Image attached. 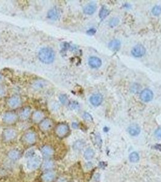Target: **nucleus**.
<instances>
[{
    "mask_svg": "<svg viewBox=\"0 0 161 182\" xmlns=\"http://www.w3.org/2000/svg\"><path fill=\"white\" fill-rule=\"evenodd\" d=\"M119 20L117 18H113L110 20L109 25L112 28H113V27H115L117 26V24H119Z\"/></svg>",
    "mask_w": 161,
    "mask_h": 182,
    "instance_id": "nucleus-28",
    "label": "nucleus"
},
{
    "mask_svg": "<svg viewBox=\"0 0 161 182\" xmlns=\"http://www.w3.org/2000/svg\"><path fill=\"white\" fill-rule=\"evenodd\" d=\"M121 46V41L117 40V39H115L112 40L109 43H108V48L114 52H117V50H119L120 47Z\"/></svg>",
    "mask_w": 161,
    "mask_h": 182,
    "instance_id": "nucleus-19",
    "label": "nucleus"
},
{
    "mask_svg": "<svg viewBox=\"0 0 161 182\" xmlns=\"http://www.w3.org/2000/svg\"><path fill=\"white\" fill-rule=\"evenodd\" d=\"M17 136V132L14 129H6L4 130L2 138L6 141H11L15 140Z\"/></svg>",
    "mask_w": 161,
    "mask_h": 182,
    "instance_id": "nucleus-4",
    "label": "nucleus"
},
{
    "mask_svg": "<svg viewBox=\"0 0 161 182\" xmlns=\"http://www.w3.org/2000/svg\"><path fill=\"white\" fill-rule=\"evenodd\" d=\"M53 125V122L50 119H45L43 121H41L39 127L40 129L43 132H47L52 128Z\"/></svg>",
    "mask_w": 161,
    "mask_h": 182,
    "instance_id": "nucleus-7",
    "label": "nucleus"
},
{
    "mask_svg": "<svg viewBox=\"0 0 161 182\" xmlns=\"http://www.w3.org/2000/svg\"><path fill=\"white\" fill-rule=\"evenodd\" d=\"M95 141H96V144H98V145H100V146L101 145V143H102V140H101V136L98 134V135H96L95 136Z\"/></svg>",
    "mask_w": 161,
    "mask_h": 182,
    "instance_id": "nucleus-33",
    "label": "nucleus"
},
{
    "mask_svg": "<svg viewBox=\"0 0 161 182\" xmlns=\"http://www.w3.org/2000/svg\"><path fill=\"white\" fill-rule=\"evenodd\" d=\"M34 154H35V151L34 150H30L28 152L26 153V157L27 158H32L33 157H34Z\"/></svg>",
    "mask_w": 161,
    "mask_h": 182,
    "instance_id": "nucleus-34",
    "label": "nucleus"
},
{
    "mask_svg": "<svg viewBox=\"0 0 161 182\" xmlns=\"http://www.w3.org/2000/svg\"><path fill=\"white\" fill-rule=\"evenodd\" d=\"M31 114V109L30 107H24L19 112V117L22 120H26L28 119Z\"/></svg>",
    "mask_w": 161,
    "mask_h": 182,
    "instance_id": "nucleus-16",
    "label": "nucleus"
},
{
    "mask_svg": "<svg viewBox=\"0 0 161 182\" xmlns=\"http://www.w3.org/2000/svg\"><path fill=\"white\" fill-rule=\"evenodd\" d=\"M69 107L71 109H76L77 108L79 107V105L77 102H71L70 104H69Z\"/></svg>",
    "mask_w": 161,
    "mask_h": 182,
    "instance_id": "nucleus-32",
    "label": "nucleus"
},
{
    "mask_svg": "<svg viewBox=\"0 0 161 182\" xmlns=\"http://www.w3.org/2000/svg\"><path fill=\"white\" fill-rule=\"evenodd\" d=\"M128 132L132 136H136L140 134L141 128L138 124H132L129 127Z\"/></svg>",
    "mask_w": 161,
    "mask_h": 182,
    "instance_id": "nucleus-18",
    "label": "nucleus"
},
{
    "mask_svg": "<svg viewBox=\"0 0 161 182\" xmlns=\"http://www.w3.org/2000/svg\"><path fill=\"white\" fill-rule=\"evenodd\" d=\"M97 6L95 2H90L84 7V12L87 15H92L96 11Z\"/></svg>",
    "mask_w": 161,
    "mask_h": 182,
    "instance_id": "nucleus-14",
    "label": "nucleus"
},
{
    "mask_svg": "<svg viewBox=\"0 0 161 182\" xmlns=\"http://www.w3.org/2000/svg\"><path fill=\"white\" fill-rule=\"evenodd\" d=\"M84 143L81 140L76 141L73 145L74 150H77V151L81 150L84 148Z\"/></svg>",
    "mask_w": 161,
    "mask_h": 182,
    "instance_id": "nucleus-25",
    "label": "nucleus"
},
{
    "mask_svg": "<svg viewBox=\"0 0 161 182\" xmlns=\"http://www.w3.org/2000/svg\"><path fill=\"white\" fill-rule=\"evenodd\" d=\"M41 163V158L39 157H33L28 162V167L30 170H35L38 169Z\"/></svg>",
    "mask_w": 161,
    "mask_h": 182,
    "instance_id": "nucleus-5",
    "label": "nucleus"
},
{
    "mask_svg": "<svg viewBox=\"0 0 161 182\" xmlns=\"http://www.w3.org/2000/svg\"><path fill=\"white\" fill-rule=\"evenodd\" d=\"M103 95L100 93H96L91 96L90 98V102L92 105L98 106L100 105L103 102Z\"/></svg>",
    "mask_w": 161,
    "mask_h": 182,
    "instance_id": "nucleus-11",
    "label": "nucleus"
},
{
    "mask_svg": "<svg viewBox=\"0 0 161 182\" xmlns=\"http://www.w3.org/2000/svg\"><path fill=\"white\" fill-rule=\"evenodd\" d=\"M151 12L155 16H159L161 14V6H155L151 11Z\"/></svg>",
    "mask_w": 161,
    "mask_h": 182,
    "instance_id": "nucleus-27",
    "label": "nucleus"
},
{
    "mask_svg": "<svg viewBox=\"0 0 161 182\" xmlns=\"http://www.w3.org/2000/svg\"><path fill=\"white\" fill-rule=\"evenodd\" d=\"M155 136H156L157 138L161 139V128H158L155 132Z\"/></svg>",
    "mask_w": 161,
    "mask_h": 182,
    "instance_id": "nucleus-35",
    "label": "nucleus"
},
{
    "mask_svg": "<svg viewBox=\"0 0 161 182\" xmlns=\"http://www.w3.org/2000/svg\"><path fill=\"white\" fill-rule=\"evenodd\" d=\"M4 90L2 89H1V88H0V95H2L3 93H4Z\"/></svg>",
    "mask_w": 161,
    "mask_h": 182,
    "instance_id": "nucleus-38",
    "label": "nucleus"
},
{
    "mask_svg": "<svg viewBox=\"0 0 161 182\" xmlns=\"http://www.w3.org/2000/svg\"><path fill=\"white\" fill-rule=\"evenodd\" d=\"M95 155V152L91 148H88L85 152H84V158L86 160H90Z\"/></svg>",
    "mask_w": 161,
    "mask_h": 182,
    "instance_id": "nucleus-23",
    "label": "nucleus"
},
{
    "mask_svg": "<svg viewBox=\"0 0 161 182\" xmlns=\"http://www.w3.org/2000/svg\"><path fill=\"white\" fill-rule=\"evenodd\" d=\"M38 57L40 60L45 64H50L54 61L55 54L51 48L44 47L39 52Z\"/></svg>",
    "mask_w": 161,
    "mask_h": 182,
    "instance_id": "nucleus-1",
    "label": "nucleus"
},
{
    "mask_svg": "<svg viewBox=\"0 0 161 182\" xmlns=\"http://www.w3.org/2000/svg\"><path fill=\"white\" fill-rule=\"evenodd\" d=\"M146 48L142 45H136L132 50V55L135 57H141L146 54Z\"/></svg>",
    "mask_w": 161,
    "mask_h": 182,
    "instance_id": "nucleus-8",
    "label": "nucleus"
},
{
    "mask_svg": "<svg viewBox=\"0 0 161 182\" xmlns=\"http://www.w3.org/2000/svg\"><path fill=\"white\" fill-rule=\"evenodd\" d=\"M44 81H38L35 82V83L33 84V86L35 89H41L43 88L44 86Z\"/></svg>",
    "mask_w": 161,
    "mask_h": 182,
    "instance_id": "nucleus-30",
    "label": "nucleus"
},
{
    "mask_svg": "<svg viewBox=\"0 0 161 182\" xmlns=\"http://www.w3.org/2000/svg\"><path fill=\"white\" fill-rule=\"evenodd\" d=\"M83 118L84 120L88 121H93V118L91 115L87 112H84L83 115Z\"/></svg>",
    "mask_w": 161,
    "mask_h": 182,
    "instance_id": "nucleus-31",
    "label": "nucleus"
},
{
    "mask_svg": "<svg viewBox=\"0 0 161 182\" xmlns=\"http://www.w3.org/2000/svg\"><path fill=\"white\" fill-rule=\"evenodd\" d=\"M129 159H130V161L132 163H136L139 160V154L136 152H132L129 155Z\"/></svg>",
    "mask_w": 161,
    "mask_h": 182,
    "instance_id": "nucleus-24",
    "label": "nucleus"
},
{
    "mask_svg": "<svg viewBox=\"0 0 161 182\" xmlns=\"http://www.w3.org/2000/svg\"><path fill=\"white\" fill-rule=\"evenodd\" d=\"M32 121L34 123H39L43 121L44 119V114L42 111L36 110L32 114Z\"/></svg>",
    "mask_w": 161,
    "mask_h": 182,
    "instance_id": "nucleus-17",
    "label": "nucleus"
},
{
    "mask_svg": "<svg viewBox=\"0 0 161 182\" xmlns=\"http://www.w3.org/2000/svg\"><path fill=\"white\" fill-rule=\"evenodd\" d=\"M18 119V115L14 112H6L3 117V121L7 124L15 123Z\"/></svg>",
    "mask_w": 161,
    "mask_h": 182,
    "instance_id": "nucleus-6",
    "label": "nucleus"
},
{
    "mask_svg": "<svg viewBox=\"0 0 161 182\" xmlns=\"http://www.w3.org/2000/svg\"><path fill=\"white\" fill-rule=\"evenodd\" d=\"M56 178V174L53 172L49 171L44 173L41 176L43 182H53Z\"/></svg>",
    "mask_w": 161,
    "mask_h": 182,
    "instance_id": "nucleus-13",
    "label": "nucleus"
},
{
    "mask_svg": "<svg viewBox=\"0 0 161 182\" xmlns=\"http://www.w3.org/2000/svg\"><path fill=\"white\" fill-rule=\"evenodd\" d=\"M96 32V30L95 29L92 28V29H90L87 30V33L88 35H93L94 34H95Z\"/></svg>",
    "mask_w": 161,
    "mask_h": 182,
    "instance_id": "nucleus-36",
    "label": "nucleus"
},
{
    "mask_svg": "<svg viewBox=\"0 0 161 182\" xmlns=\"http://www.w3.org/2000/svg\"><path fill=\"white\" fill-rule=\"evenodd\" d=\"M59 100H60L61 103L62 105H66L67 104V103L68 102V98H67V97L66 95H64V94L61 95L59 96Z\"/></svg>",
    "mask_w": 161,
    "mask_h": 182,
    "instance_id": "nucleus-29",
    "label": "nucleus"
},
{
    "mask_svg": "<svg viewBox=\"0 0 161 182\" xmlns=\"http://www.w3.org/2000/svg\"><path fill=\"white\" fill-rule=\"evenodd\" d=\"M72 127L74 129H77L78 128V124L76 123H72Z\"/></svg>",
    "mask_w": 161,
    "mask_h": 182,
    "instance_id": "nucleus-37",
    "label": "nucleus"
},
{
    "mask_svg": "<svg viewBox=\"0 0 161 182\" xmlns=\"http://www.w3.org/2000/svg\"><path fill=\"white\" fill-rule=\"evenodd\" d=\"M153 93L149 89H145L141 92L140 95L141 99L144 102H148L153 99Z\"/></svg>",
    "mask_w": 161,
    "mask_h": 182,
    "instance_id": "nucleus-9",
    "label": "nucleus"
},
{
    "mask_svg": "<svg viewBox=\"0 0 161 182\" xmlns=\"http://www.w3.org/2000/svg\"><path fill=\"white\" fill-rule=\"evenodd\" d=\"M7 103L10 107L15 109V108L18 107L21 105L22 101L19 97L13 96L9 98Z\"/></svg>",
    "mask_w": 161,
    "mask_h": 182,
    "instance_id": "nucleus-10",
    "label": "nucleus"
},
{
    "mask_svg": "<svg viewBox=\"0 0 161 182\" xmlns=\"http://www.w3.org/2000/svg\"><path fill=\"white\" fill-rule=\"evenodd\" d=\"M70 132V128L67 124L61 123L55 128V133L59 138H64L69 134Z\"/></svg>",
    "mask_w": 161,
    "mask_h": 182,
    "instance_id": "nucleus-2",
    "label": "nucleus"
},
{
    "mask_svg": "<svg viewBox=\"0 0 161 182\" xmlns=\"http://www.w3.org/2000/svg\"><path fill=\"white\" fill-rule=\"evenodd\" d=\"M41 152L45 157H49L53 155V150L49 146H44L41 148Z\"/></svg>",
    "mask_w": 161,
    "mask_h": 182,
    "instance_id": "nucleus-21",
    "label": "nucleus"
},
{
    "mask_svg": "<svg viewBox=\"0 0 161 182\" xmlns=\"http://www.w3.org/2000/svg\"><path fill=\"white\" fill-rule=\"evenodd\" d=\"M36 134L35 132L32 131H30L25 133V134L23 136V142L25 143L27 145H32L35 143L36 141Z\"/></svg>",
    "mask_w": 161,
    "mask_h": 182,
    "instance_id": "nucleus-3",
    "label": "nucleus"
},
{
    "mask_svg": "<svg viewBox=\"0 0 161 182\" xmlns=\"http://www.w3.org/2000/svg\"><path fill=\"white\" fill-rule=\"evenodd\" d=\"M60 13L59 12V10L57 8H53L50 9L48 14H47V16L49 18L52 20H57L59 16Z\"/></svg>",
    "mask_w": 161,
    "mask_h": 182,
    "instance_id": "nucleus-20",
    "label": "nucleus"
},
{
    "mask_svg": "<svg viewBox=\"0 0 161 182\" xmlns=\"http://www.w3.org/2000/svg\"><path fill=\"white\" fill-rule=\"evenodd\" d=\"M54 167V163L50 160H45L42 163V169L44 170H49Z\"/></svg>",
    "mask_w": 161,
    "mask_h": 182,
    "instance_id": "nucleus-22",
    "label": "nucleus"
},
{
    "mask_svg": "<svg viewBox=\"0 0 161 182\" xmlns=\"http://www.w3.org/2000/svg\"><path fill=\"white\" fill-rule=\"evenodd\" d=\"M7 156L12 161H16L21 157V152L18 150H12L8 152Z\"/></svg>",
    "mask_w": 161,
    "mask_h": 182,
    "instance_id": "nucleus-15",
    "label": "nucleus"
},
{
    "mask_svg": "<svg viewBox=\"0 0 161 182\" xmlns=\"http://www.w3.org/2000/svg\"><path fill=\"white\" fill-rule=\"evenodd\" d=\"M88 64L91 67L97 69L101 67L102 65V61L100 58L98 57H91L88 59Z\"/></svg>",
    "mask_w": 161,
    "mask_h": 182,
    "instance_id": "nucleus-12",
    "label": "nucleus"
},
{
    "mask_svg": "<svg viewBox=\"0 0 161 182\" xmlns=\"http://www.w3.org/2000/svg\"><path fill=\"white\" fill-rule=\"evenodd\" d=\"M108 14H109V11L105 7H103L100 12L99 15L101 19H103V18H105L107 15H108Z\"/></svg>",
    "mask_w": 161,
    "mask_h": 182,
    "instance_id": "nucleus-26",
    "label": "nucleus"
}]
</instances>
